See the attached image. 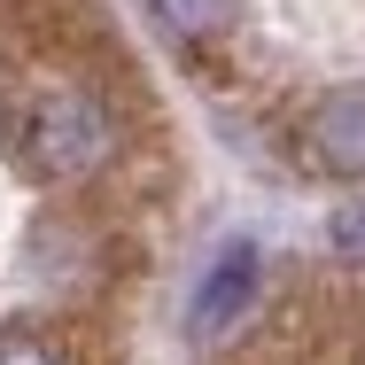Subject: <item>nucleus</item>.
Instances as JSON below:
<instances>
[{
	"label": "nucleus",
	"mask_w": 365,
	"mask_h": 365,
	"mask_svg": "<svg viewBox=\"0 0 365 365\" xmlns=\"http://www.w3.org/2000/svg\"><path fill=\"white\" fill-rule=\"evenodd\" d=\"M8 148H16V163H24L31 179H86V171H101V163H109L117 125H109V109H101L93 93L55 86V93H39V101H24V109H16Z\"/></svg>",
	"instance_id": "obj_1"
},
{
	"label": "nucleus",
	"mask_w": 365,
	"mask_h": 365,
	"mask_svg": "<svg viewBox=\"0 0 365 365\" xmlns=\"http://www.w3.org/2000/svg\"><path fill=\"white\" fill-rule=\"evenodd\" d=\"M303 155L327 179H365V86H334L303 117Z\"/></svg>",
	"instance_id": "obj_2"
},
{
	"label": "nucleus",
	"mask_w": 365,
	"mask_h": 365,
	"mask_svg": "<svg viewBox=\"0 0 365 365\" xmlns=\"http://www.w3.org/2000/svg\"><path fill=\"white\" fill-rule=\"evenodd\" d=\"M0 365H63V350H55L39 327L16 319V327H0Z\"/></svg>",
	"instance_id": "obj_3"
},
{
	"label": "nucleus",
	"mask_w": 365,
	"mask_h": 365,
	"mask_svg": "<svg viewBox=\"0 0 365 365\" xmlns=\"http://www.w3.org/2000/svg\"><path fill=\"white\" fill-rule=\"evenodd\" d=\"M155 8H163L179 31H195V39H202V31H218L225 16H233V0H155Z\"/></svg>",
	"instance_id": "obj_4"
},
{
	"label": "nucleus",
	"mask_w": 365,
	"mask_h": 365,
	"mask_svg": "<svg viewBox=\"0 0 365 365\" xmlns=\"http://www.w3.org/2000/svg\"><path fill=\"white\" fill-rule=\"evenodd\" d=\"M327 233H334V249H342V257H365V202L334 210V225H327Z\"/></svg>",
	"instance_id": "obj_5"
}]
</instances>
